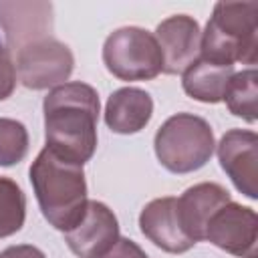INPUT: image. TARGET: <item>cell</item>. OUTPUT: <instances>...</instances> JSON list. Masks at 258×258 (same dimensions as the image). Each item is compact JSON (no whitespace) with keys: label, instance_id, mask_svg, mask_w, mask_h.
Masks as SVG:
<instances>
[{"label":"cell","instance_id":"1","mask_svg":"<svg viewBox=\"0 0 258 258\" xmlns=\"http://www.w3.org/2000/svg\"><path fill=\"white\" fill-rule=\"evenodd\" d=\"M99 95L81 81L54 87L42 101L44 141L56 155L83 165L97 149Z\"/></svg>","mask_w":258,"mask_h":258},{"label":"cell","instance_id":"2","mask_svg":"<svg viewBox=\"0 0 258 258\" xmlns=\"http://www.w3.org/2000/svg\"><path fill=\"white\" fill-rule=\"evenodd\" d=\"M28 173L44 220L60 232L77 226L89 202L83 165L44 147L32 161Z\"/></svg>","mask_w":258,"mask_h":258},{"label":"cell","instance_id":"3","mask_svg":"<svg viewBox=\"0 0 258 258\" xmlns=\"http://www.w3.org/2000/svg\"><path fill=\"white\" fill-rule=\"evenodd\" d=\"M200 58L224 67L256 64L258 2H218L200 38Z\"/></svg>","mask_w":258,"mask_h":258},{"label":"cell","instance_id":"4","mask_svg":"<svg viewBox=\"0 0 258 258\" xmlns=\"http://www.w3.org/2000/svg\"><path fill=\"white\" fill-rule=\"evenodd\" d=\"M214 131L204 117L175 113L157 129L153 149L159 163L171 173H191L214 155Z\"/></svg>","mask_w":258,"mask_h":258},{"label":"cell","instance_id":"5","mask_svg":"<svg viewBox=\"0 0 258 258\" xmlns=\"http://www.w3.org/2000/svg\"><path fill=\"white\" fill-rule=\"evenodd\" d=\"M103 62L121 81H149L163 71V56L155 36L139 26L113 30L103 44Z\"/></svg>","mask_w":258,"mask_h":258},{"label":"cell","instance_id":"6","mask_svg":"<svg viewBox=\"0 0 258 258\" xmlns=\"http://www.w3.org/2000/svg\"><path fill=\"white\" fill-rule=\"evenodd\" d=\"M14 56L18 81L32 91L64 85L75 69L73 50L54 36L30 42L14 52Z\"/></svg>","mask_w":258,"mask_h":258},{"label":"cell","instance_id":"7","mask_svg":"<svg viewBox=\"0 0 258 258\" xmlns=\"http://www.w3.org/2000/svg\"><path fill=\"white\" fill-rule=\"evenodd\" d=\"M206 240L232 256L256 258V242H258L256 212L236 202L224 204L210 218L206 228Z\"/></svg>","mask_w":258,"mask_h":258},{"label":"cell","instance_id":"8","mask_svg":"<svg viewBox=\"0 0 258 258\" xmlns=\"http://www.w3.org/2000/svg\"><path fill=\"white\" fill-rule=\"evenodd\" d=\"M218 159L238 191L258 198V137L248 129H230L218 143Z\"/></svg>","mask_w":258,"mask_h":258},{"label":"cell","instance_id":"9","mask_svg":"<svg viewBox=\"0 0 258 258\" xmlns=\"http://www.w3.org/2000/svg\"><path fill=\"white\" fill-rule=\"evenodd\" d=\"M0 26L10 54L30 42L52 36L50 2H0Z\"/></svg>","mask_w":258,"mask_h":258},{"label":"cell","instance_id":"10","mask_svg":"<svg viewBox=\"0 0 258 258\" xmlns=\"http://www.w3.org/2000/svg\"><path fill=\"white\" fill-rule=\"evenodd\" d=\"M153 36L163 56L161 73L165 75H183L185 69L200 58L202 30L198 20L187 14H173L161 20Z\"/></svg>","mask_w":258,"mask_h":258},{"label":"cell","instance_id":"11","mask_svg":"<svg viewBox=\"0 0 258 258\" xmlns=\"http://www.w3.org/2000/svg\"><path fill=\"white\" fill-rule=\"evenodd\" d=\"M62 234L67 246L79 258H99L119 240V222L109 206L89 200L79 224Z\"/></svg>","mask_w":258,"mask_h":258},{"label":"cell","instance_id":"12","mask_svg":"<svg viewBox=\"0 0 258 258\" xmlns=\"http://www.w3.org/2000/svg\"><path fill=\"white\" fill-rule=\"evenodd\" d=\"M139 228L149 242L169 254H183L196 246V242L181 230L177 198L171 196L151 200L139 214Z\"/></svg>","mask_w":258,"mask_h":258},{"label":"cell","instance_id":"13","mask_svg":"<svg viewBox=\"0 0 258 258\" xmlns=\"http://www.w3.org/2000/svg\"><path fill=\"white\" fill-rule=\"evenodd\" d=\"M228 202H232L230 191L220 183L202 181L187 187L177 198V218L185 236L194 242L206 240L210 218Z\"/></svg>","mask_w":258,"mask_h":258},{"label":"cell","instance_id":"14","mask_svg":"<svg viewBox=\"0 0 258 258\" xmlns=\"http://www.w3.org/2000/svg\"><path fill=\"white\" fill-rule=\"evenodd\" d=\"M153 115V99L137 87H123L111 93L105 105V123L113 133L131 135L141 131Z\"/></svg>","mask_w":258,"mask_h":258},{"label":"cell","instance_id":"15","mask_svg":"<svg viewBox=\"0 0 258 258\" xmlns=\"http://www.w3.org/2000/svg\"><path fill=\"white\" fill-rule=\"evenodd\" d=\"M232 77H234V67H224L198 58L194 64L185 69L181 87L191 99L214 105L224 101V93Z\"/></svg>","mask_w":258,"mask_h":258},{"label":"cell","instance_id":"16","mask_svg":"<svg viewBox=\"0 0 258 258\" xmlns=\"http://www.w3.org/2000/svg\"><path fill=\"white\" fill-rule=\"evenodd\" d=\"M258 71L254 67L234 73L224 93V101L232 115L242 117L248 123H254L258 117Z\"/></svg>","mask_w":258,"mask_h":258},{"label":"cell","instance_id":"17","mask_svg":"<svg viewBox=\"0 0 258 258\" xmlns=\"http://www.w3.org/2000/svg\"><path fill=\"white\" fill-rule=\"evenodd\" d=\"M26 218V198L20 185L0 175V238L16 234L24 226Z\"/></svg>","mask_w":258,"mask_h":258},{"label":"cell","instance_id":"18","mask_svg":"<svg viewBox=\"0 0 258 258\" xmlns=\"http://www.w3.org/2000/svg\"><path fill=\"white\" fill-rule=\"evenodd\" d=\"M28 153L26 127L8 117H0V165L10 167L20 163Z\"/></svg>","mask_w":258,"mask_h":258},{"label":"cell","instance_id":"19","mask_svg":"<svg viewBox=\"0 0 258 258\" xmlns=\"http://www.w3.org/2000/svg\"><path fill=\"white\" fill-rule=\"evenodd\" d=\"M16 87V67L10 50L0 44V101L8 99Z\"/></svg>","mask_w":258,"mask_h":258},{"label":"cell","instance_id":"20","mask_svg":"<svg viewBox=\"0 0 258 258\" xmlns=\"http://www.w3.org/2000/svg\"><path fill=\"white\" fill-rule=\"evenodd\" d=\"M99 258H147V254L129 238H119L105 254Z\"/></svg>","mask_w":258,"mask_h":258},{"label":"cell","instance_id":"21","mask_svg":"<svg viewBox=\"0 0 258 258\" xmlns=\"http://www.w3.org/2000/svg\"><path fill=\"white\" fill-rule=\"evenodd\" d=\"M0 258H46L44 252L32 244H16L8 246L0 252Z\"/></svg>","mask_w":258,"mask_h":258}]
</instances>
